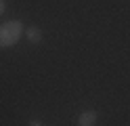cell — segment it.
<instances>
[{
    "label": "cell",
    "instance_id": "obj_1",
    "mask_svg": "<svg viewBox=\"0 0 130 126\" xmlns=\"http://www.w3.org/2000/svg\"><path fill=\"white\" fill-rule=\"evenodd\" d=\"M23 34H25V27L19 19L4 21L0 25V48H11L13 44H17L21 40Z\"/></svg>",
    "mask_w": 130,
    "mask_h": 126
},
{
    "label": "cell",
    "instance_id": "obj_2",
    "mask_svg": "<svg viewBox=\"0 0 130 126\" xmlns=\"http://www.w3.org/2000/svg\"><path fill=\"white\" fill-rule=\"evenodd\" d=\"M99 122V111H94V109H86L78 116V126H96Z\"/></svg>",
    "mask_w": 130,
    "mask_h": 126
},
{
    "label": "cell",
    "instance_id": "obj_5",
    "mask_svg": "<svg viewBox=\"0 0 130 126\" xmlns=\"http://www.w3.org/2000/svg\"><path fill=\"white\" fill-rule=\"evenodd\" d=\"M27 126H44V124L40 122V120H29V122H27Z\"/></svg>",
    "mask_w": 130,
    "mask_h": 126
},
{
    "label": "cell",
    "instance_id": "obj_4",
    "mask_svg": "<svg viewBox=\"0 0 130 126\" xmlns=\"http://www.w3.org/2000/svg\"><path fill=\"white\" fill-rule=\"evenodd\" d=\"M6 11V0H0V15H4Z\"/></svg>",
    "mask_w": 130,
    "mask_h": 126
},
{
    "label": "cell",
    "instance_id": "obj_3",
    "mask_svg": "<svg viewBox=\"0 0 130 126\" xmlns=\"http://www.w3.org/2000/svg\"><path fill=\"white\" fill-rule=\"evenodd\" d=\"M25 38L31 44H38V42H42V30L38 25H29V27H25Z\"/></svg>",
    "mask_w": 130,
    "mask_h": 126
}]
</instances>
